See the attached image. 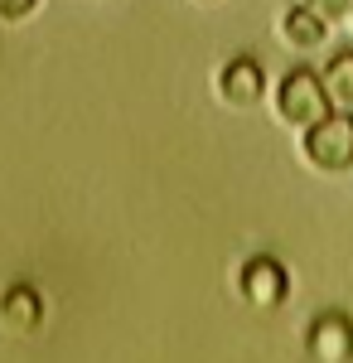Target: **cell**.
<instances>
[{"label":"cell","instance_id":"7a4b0ae2","mask_svg":"<svg viewBox=\"0 0 353 363\" xmlns=\"http://www.w3.org/2000/svg\"><path fill=\"white\" fill-rule=\"evenodd\" d=\"M300 150L320 169H349L353 165V112H329L325 121L305 126Z\"/></svg>","mask_w":353,"mask_h":363},{"label":"cell","instance_id":"3957f363","mask_svg":"<svg viewBox=\"0 0 353 363\" xmlns=\"http://www.w3.org/2000/svg\"><path fill=\"white\" fill-rule=\"evenodd\" d=\"M218 92H223L228 107H257V102L267 97V73H262V63L247 58V54L228 58L223 73H218Z\"/></svg>","mask_w":353,"mask_h":363},{"label":"cell","instance_id":"52a82bcc","mask_svg":"<svg viewBox=\"0 0 353 363\" xmlns=\"http://www.w3.org/2000/svg\"><path fill=\"white\" fill-rule=\"evenodd\" d=\"M281 34H286V44H296V49H320L325 34H329V20L315 15L310 5H291L286 20H281Z\"/></svg>","mask_w":353,"mask_h":363},{"label":"cell","instance_id":"277c9868","mask_svg":"<svg viewBox=\"0 0 353 363\" xmlns=\"http://www.w3.org/2000/svg\"><path fill=\"white\" fill-rule=\"evenodd\" d=\"M242 296L257 310H271L291 296V281H286V267L276 257H252L242 267Z\"/></svg>","mask_w":353,"mask_h":363},{"label":"cell","instance_id":"30bf717a","mask_svg":"<svg viewBox=\"0 0 353 363\" xmlns=\"http://www.w3.org/2000/svg\"><path fill=\"white\" fill-rule=\"evenodd\" d=\"M34 5L39 0H0V20H25V15H34Z\"/></svg>","mask_w":353,"mask_h":363},{"label":"cell","instance_id":"9c48e42d","mask_svg":"<svg viewBox=\"0 0 353 363\" xmlns=\"http://www.w3.org/2000/svg\"><path fill=\"white\" fill-rule=\"evenodd\" d=\"M315 15H325V20H344V15H353V0H305Z\"/></svg>","mask_w":353,"mask_h":363},{"label":"cell","instance_id":"8992f818","mask_svg":"<svg viewBox=\"0 0 353 363\" xmlns=\"http://www.w3.org/2000/svg\"><path fill=\"white\" fill-rule=\"evenodd\" d=\"M0 320H5V330H15V335H34V330L44 325V296H39L34 286H10V291L0 296Z\"/></svg>","mask_w":353,"mask_h":363},{"label":"cell","instance_id":"6da1fadb","mask_svg":"<svg viewBox=\"0 0 353 363\" xmlns=\"http://www.w3.org/2000/svg\"><path fill=\"white\" fill-rule=\"evenodd\" d=\"M276 112L286 116L291 126H315V121H325L334 112V97L325 92V78L320 73H310V68H296V73H286L281 87H276Z\"/></svg>","mask_w":353,"mask_h":363},{"label":"cell","instance_id":"5b68a950","mask_svg":"<svg viewBox=\"0 0 353 363\" xmlns=\"http://www.w3.org/2000/svg\"><path fill=\"white\" fill-rule=\"evenodd\" d=\"M310 354L320 363H349L353 359V320L344 310H329L310 325Z\"/></svg>","mask_w":353,"mask_h":363},{"label":"cell","instance_id":"ba28073f","mask_svg":"<svg viewBox=\"0 0 353 363\" xmlns=\"http://www.w3.org/2000/svg\"><path fill=\"white\" fill-rule=\"evenodd\" d=\"M320 78H325V92L334 97V107H353V49H339Z\"/></svg>","mask_w":353,"mask_h":363}]
</instances>
